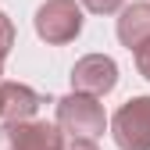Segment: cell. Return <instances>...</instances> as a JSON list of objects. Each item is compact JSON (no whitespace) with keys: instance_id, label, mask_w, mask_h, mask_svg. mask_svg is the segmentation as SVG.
<instances>
[{"instance_id":"cell-4","label":"cell","mask_w":150,"mask_h":150,"mask_svg":"<svg viewBox=\"0 0 150 150\" xmlns=\"http://www.w3.org/2000/svg\"><path fill=\"white\" fill-rule=\"evenodd\" d=\"M0 150H64V136H61V125L36 122V118L4 122L0 125Z\"/></svg>"},{"instance_id":"cell-8","label":"cell","mask_w":150,"mask_h":150,"mask_svg":"<svg viewBox=\"0 0 150 150\" xmlns=\"http://www.w3.org/2000/svg\"><path fill=\"white\" fill-rule=\"evenodd\" d=\"M11 47H14V25H11V18L0 11V61L11 54Z\"/></svg>"},{"instance_id":"cell-2","label":"cell","mask_w":150,"mask_h":150,"mask_svg":"<svg viewBox=\"0 0 150 150\" xmlns=\"http://www.w3.org/2000/svg\"><path fill=\"white\" fill-rule=\"evenodd\" d=\"M36 36L54 47L61 43H71L75 36L82 32V7L75 4V0H43L40 7H36Z\"/></svg>"},{"instance_id":"cell-11","label":"cell","mask_w":150,"mask_h":150,"mask_svg":"<svg viewBox=\"0 0 150 150\" xmlns=\"http://www.w3.org/2000/svg\"><path fill=\"white\" fill-rule=\"evenodd\" d=\"M64 150H100L93 139H86V136H71L68 143H64Z\"/></svg>"},{"instance_id":"cell-5","label":"cell","mask_w":150,"mask_h":150,"mask_svg":"<svg viewBox=\"0 0 150 150\" xmlns=\"http://www.w3.org/2000/svg\"><path fill=\"white\" fill-rule=\"evenodd\" d=\"M118 86V64L107 57V54H86V57L75 61L71 68V89L79 93H93V97H104Z\"/></svg>"},{"instance_id":"cell-10","label":"cell","mask_w":150,"mask_h":150,"mask_svg":"<svg viewBox=\"0 0 150 150\" xmlns=\"http://www.w3.org/2000/svg\"><path fill=\"white\" fill-rule=\"evenodd\" d=\"M132 54H136V68H139V75H143V79H150V40H146L143 47H136Z\"/></svg>"},{"instance_id":"cell-9","label":"cell","mask_w":150,"mask_h":150,"mask_svg":"<svg viewBox=\"0 0 150 150\" xmlns=\"http://www.w3.org/2000/svg\"><path fill=\"white\" fill-rule=\"evenodd\" d=\"M122 4H125V0H82V7L93 11V14H115Z\"/></svg>"},{"instance_id":"cell-6","label":"cell","mask_w":150,"mask_h":150,"mask_svg":"<svg viewBox=\"0 0 150 150\" xmlns=\"http://www.w3.org/2000/svg\"><path fill=\"white\" fill-rule=\"evenodd\" d=\"M43 97L25 82H7L0 79V122H22L40 111Z\"/></svg>"},{"instance_id":"cell-12","label":"cell","mask_w":150,"mask_h":150,"mask_svg":"<svg viewBox=\"0 0 150 150\" xmlns=\"http://www.w3.org/2000/svg\"><path fill=\"white\" fill-rule=\"evenodd\" d=\"M0 75H4V61H0Z\"/></svg>"},{"instance_id":"cell-1","label":"cell","mask_w":150,"mask_h":150,"mask_svg":"<svg viewBox=\"0 0 150 150\" xmlns=\"http://www.w3.org/2000/svg\"><path fill=\"white\" fill-rule=\"evenodd\" d=\"M57 125L64 129L68 136L97 139V136H104V129H107L104 104L93 97V93H79V89H71L68 97L57 100Z\"/></svg>"},{"instance_id":"cell-7","label":"cell","mask_w":150,"mask_h":150,"mask_svg":"<svg viewBox=\"0 0 150 150\" xmlns=\"http://www.w3.org/2000/svg\"><path fill=\"white\" fill-rule=\"evenodd\" d=\"M118 40L122 47L129 50H136L150 40V4L146 0H139V4H129L118 18Z\"/></svg>"},{"instance_id":"cell-3","label":"cell","mask_w":150,"mask_h":150,"mask_svg":"<svg viewBox=\"0 0 150 150\" xmlns=\"http://www.w3.org/2000/svg\"><path fill=\"white\" fill-rule=\"evenodd\" d=\"M111 136L118 150H150V97L125 100L111 118Z\"/></svg>"}]
</instances>
